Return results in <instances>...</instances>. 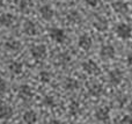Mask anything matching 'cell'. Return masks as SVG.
<instances>
[{
    "label": "cell",
    "instance_id": "31",
    "mask_svg": "<svg viewBox=\"0 0 132 124\" xmlns=\"http://www.w3.org/2000/svg\"><path fill=\"white\" fill-rule=\"evenodd\" d=\"M48 124H62V122H60L59 120H56V118H52V120H51Z\"/></svg>",
    "mask_w": 132,
    "mask_h": 124
},
{
    "label": "cell",
    "instance_id": "13",
    "mask_svg": "<svg viewBox=\"0 0 132 124\" xmlns=\"http://www.w3.org/2000/svg\"><path fill=\"white\" fill-rule=\"evenodd\" d=\"M111 7H112V9H114L116 13H118V14H126L129 12L128 4H126V2H124V1H121V0L112 2Z\"/></svg>",
    "mask_w": 132,
    "mask_h": 124
},
{
    "label": "cell",
    "instance_id": "18",
    "mask_svg": "<svg viewBox=\"0 0 132 124\" xmlns=\"http://www.w3.org/2000/svg\"><path fill=\"white\" fill-rule=\"evenodd\" d=\"M8 69H9V71H11L13 74H16V76H18V74L22 73L23 64H22V63H20V62H18V60H13V62L9 63Z\"/></svg>",
    "mask_w": 132,
    "mask_h": 124
},
{
    "label": "cell",
    "instance_id": "19",
    "mask_svg": "<svg viewBox=\"0 0 132 124\" xmlns=\"http://www.w3.org/2000/svg\"><path fill=\"white\" fill-rule=\"evenodd\" d=\"M31 7V0H20V2H19V8H20V12H22V13H29Z\"/></svg>",
    "mask_w": 132,
    "mask_h": 124
},
{
    "label": "cell",
    "instance_id": "11",
    "mask_svg": "<svg viewBox=\"0 0 132 124\" xmlns=\"http://www.w3.org/2000/svg\"><path fill=\"white\" fill-rule=\"evenodd\" d=\"M23 32L28 36H35L37 34V28L35 26V23L30 20H27L24 21L23 23Z\"/></svg>",
    "mask_w": 132,
    "mask_h": 124
},
{
    "label": "cell",
    "instance_id": "24",
    "mask_svg": "<svg viewBox=\"0 0 132 124\" xmlns=\"http://www.w3.org/2000/svg\"><path fill=\"white\" fill-rule=\"evenodd\" d=\"M38 78L43 84H48V82H50V80H51V74H50V72H48V71H42V72H39Z\"/></svg>",
    "mask_w": 132,
    "mask_h": 124
},
{
    "label": "cell",
    "instance_id": "14",
    "mask_svg": "<svg viewBox=\"0 0 132 124\" xmlns=\"http://www.w3.org/2000/svg\"><path fill=\"white\" fill-rule=\"evenodd\" d=\"M14 114V110L8 104H2L0 106V120H9L12 118Z\"/></svg>",
    "mask_w": 132,
    "mask_h": 124
},
{
    "label": "cell",
    "instance_id": "3",
    "mask_svg": "<svg viewBox=\"0 0 132 124\" xmlns=\"http://www.w3.org/2000/svg\"><path fill=\"white\" fill-rule=\"evenodd\" d=\"M116 34L119 38L122 39H129L132 35V28L128 23H121L116 27Z\"/></svg>",
    "mask_w": 132,
    "mask_h": 124
},
{
    "label": "cell",
    "instance_id": "23",
    "mask_svg": "<svg viewBox=\"0 0 132 124\" xmlns=\"http://www.w3.org/2000/svg\"><path fill=\"white\" fill-rule=\"evenodd\" d=\"M67 21L71 23H79L81 21V16H80V14L78 12L72 11L67 14Z\"/></svg>",
    "mask_w": 132,
    "mask_h": 124
},
{
    "label": "cell",
    "instance_id": "17",
    "mask_svg": "<svg viewBox=\"0 0 132 124\" xmlns=\"http://www.w3.org/2000/svg\"><path fill=\"white\" fill-rule=\"evenodd\" d=\"M108 20L104 18H97L95 21H94V27H95L96 30H98V31H105V30L108 29Z\"/></svg>",
    "mask_w": 132,
    "mask_h": 124
},
{
    "label": "cell",
    "instance_id": "16",
    "mask_svg": "<svg viewBox=\"0 0 132 124\" xmlns=\"http://www.w3.org/2000/svg\"><path fill=\"white\" fill-rule=\"evenodd\" d=\"M22 118L26 124H35L37 122V114L34 110H27L24 111Z\"/></svg>",
    "mask_w": 132,
    "mask_h": 124
},
{
    "label": "cell",
    "instance_id": "8",
    "mask_svg": "<svg viewBox=\"0 0 132 124\" xmlns=\"http://www.w3.org/2000/svg\"><path fill=\"white\" fill-rule=\"evenodd\" d=\"M95 118L101 122H107L110 118V109L108 107H101V108L96 109Z\"/></svg>",
    "mask_w": 132,
    "mask_h": 124
},
{
    "label": "cell",
    "instance_id": "21",
    "mask_svg": "<svg viewBox=\"0 0 132 124\" xmlns=\"http://www.w3.org/2000/svg\"><path fill=\"white\" fill-rule=\"evenodd\" d=\"M64 87L67 90H75V89H78V87H79V84H78V81L75 80V79L68 78V79H66V81L64 84Z\"/></svg>",
    "mask_w": 132,
    "mask_h": 124
},
{
    "label": "cell",
    "instance_id": "26",
    "mask_svg": "<svg viewBox=\"0 0 132 124\" xmlns=\"http://www.w3.org/2000/svg\"><path fill=\"white\" fill-rule=\"evenodd\" d=\"M43 103L45 104L46 107H53L56 104V102H55V99H53V96L46 95V96H44V99H43Z\"/></svg>",
    "mask_w": 132,
    "mask_h": 124
},
{
    "label": "cell",
    "instance_id": "4",
    "mask_svg": "<svg viewBox=\"0 0 132 124\" xmlns=\"http://www.w3.org/2000/svg\"><path fill=\"white\" fill-rule=\"evenodd\" d=\"M82 70L86 72L87 74L90 76H96L100 73V67L94 60H86L82 63Z\"/></svg>",
    "mask_w": 132,
    "mask_h": 124
},
{
    "label": "cell",
    "instance_id": "20",
    "mask_svg": "<svg viewBox=\"0 0 132 124\" xmlns=\"http://www.w3.org/2000/svg\"><path fill=\"white\" fill-rule=\"evenodd\" d=\"M5 46H6L8 50H12V51H19L21 49V43L19 41H16V39H9V41L6 42V44H5Z\"/></svg>",
    "mask_w": 132,
    "mask_h": 124
},
{
    "label": "cell",
    "instance_id": "32",
    "mask_svg": "<svg viewBox=\"0 0 132 124\" xmlns=\"http://www.w3.org/2000/svg\"><path fill=\"white\" fill-rule=\"evenodd\" d=\"M5 0H0V5H2V2H4Z\"/></svg>",
    "mask_w": 132,
    "mask_h": 124
},
{
    "label": "cell",
    "instance_id": "6",
    "mask_svg": "<svg viewBox=\"0 0 132 124\" xmlns=\"http://www.w3.org/2000/svg\"><path fill=\"white\" fill-rule=\"evenodd\" d=\"M108 79H109V81L112 85H119L122 82V80H123V72L118 69L112 70L108 74Z\"/></svg>",
    "mask_w": 132,
    "mask_h": 124
},
{
    "label": "cell",
    "instance_id": "27",
    "mask_svg": "<svg viewBox=\"0 0 132 124\" xmlns=\"http://www.w3.org/2000/svg\"><path fill=\"white\" fill-rule=\"evenodd\" d=\"M7 90V84L4 79H0V95H4Z\"/></svg>",
    "mask_w": 132,
    "mask_h": 124
},
{
    "label": "cell",
    "instance_id": "29",
    "mask_svg": "<svg viewBox=\"0 0 132 124\" xmlns=\"http://www.w3.org/2000/svg\"><path fill=\"white\" fill-rule=\"evenodd\" d=\"M85 2L90 7H96L98 4H100V0H85Z\"/></svg>",
    "mask_w": 132,
    "mask_h": 124
},
{
    "label": "cell",
    "instance_id": "30",
    "mask_svg": "<svg viewBox=\"0 0 132 124\" xmlns=\"http://www.w3.org/2000/svg\"><path fill=\"white\" fill-rule=\"evenodd\" d=\"M126 63H128L129 66L132 67V52H130L128 55V57H126Z\"/></svg>",
    "mask_w": 132,
    "mask_h": 124
},
{
    "label": "cell",
    "instance_id": "33",
    "mask_svg": "<svg viewBox=\"0 0 132 124\" xmlns=\"http://www.w3.org/2000/svg\"><path fill=\"white\" fill-rule=\"evenodd\" d=\"M0 64H1V56H0Z\"/></svg>",
    "mask_w": 132,
    "mask_h": 124
},
{
    "label": "cell",
    "instance_id": "25",
    "mask_svg": "<svg viewBox=\"0 0 132 124\" xmlns=\"http://www.w3.org/2000/svg\"><path fill=\"white\" fill-rule=\"evenodd\" d=\"M126 100H128V97L125 96V95L123 94H118L116 97H115V104H116L117 107H123L124 104L126 103Z\"/></svg>",
    "mask_w": 132,
    "mask_h": 124
},
{
    "label": "cell",
    "instance_id": "22",
    "mask_svg": "<svg viewBox=\"0 0 132 124\" xmlns=\"http://www.w3.org/2000/svg\"><path fill=\"white\" fill-rule=\"evenodd\" d=\"M70 60H71V57L66 52L59 53V55L57 56V58H56V63H57L58 65H66L67 63H70Z\"/></svg>",
    "mask_w": 132,
    "mask_h": 124
},
{
    "label": "cell",
    "instance_id": "1",
    "mask_svg": "<svg viewBox=\"0 0 132 124\" xmlns=\"http://www.w3.org/2000/svg\"><path fill=\"white\" fill-rule=\"evenodd\" d=\"M30 53L35 60H44L48 56V50L44 44H36V45L31 46Z\"/></svg>",
    "mask_w": 132,
    "mask_h": 124
},
{
    "label": "cell",
    "instance_id": "12",
    "mask_svg": "<svg viewBox=\"0 0 132 124\" xmlns=\"http://www.w3.org/2000/svg\"><path fill=\"white\" fill-rule=\"evenodd\" d=\"M39 14H41V16L44 19V20L50 21L51 19L53 18V15H55V12H53V9L51 6L44 5V6H42L41 8H39Z\"/></svg>",
    "mask_w": 132,
    "mask_h": 124
},
{
    "label": "cell",
    "instance_id": "9",
    "mask_svg": "<svg viewBox=\"0 0 132 124\" xmlns=\"http://www.w3.org/2000/svg\"><path fill=\"white\" fill-rule=\"evenodd\" d=\"M92 44H93V41H92V37L87 34H84L79 37L78 39V45L82 49V50H89L92 48Z\"/></svg>",
    "mask_w": 132,
    "mask_h": 124
},
{
    "label": "cell",
    "instance_id": "10",
    "mask_svg": "<svg viewBox=\"0 0 132 124\" xmlns=\"http://www.w3.org/2000/svg\"><path fill=\"white\" fill-rule=\"evenodd\" d=\"M87 89L94 96H98V95L102 94L103 92V87L101 84L96 82V81H90V82L87 84Z\"/></svg>",
    "mask_w": 132,
    "mask_h": 124
},
{
    "label": "cell",
    "instance_id": "2",
    "mask_svg": "<svg viewBox=\"0 0 132 124\" xmlns=\"http://www.w3.org/2000/svg\"><path fill=\"white\" fill-rule=\"evenodd\" d=\"M49 35H50V38L52 41H55L56 43H64L66 41V34L64 31V29L62 28H57L53 27L49 30Z\"/></svg>",
    "mask_w": 132,
    "mask_h": 124
},
{
    "label": "cell",
    "instance_id": "5",
    "mask_svg": "<svg viewBox=\"0 0 132 124\" xmlns=\"http://www.w3.org/2000/svg\"><path fill=\"white\" fill-rule=\"evenodd\" d=\"M19 97H20L22 101H29L32 99L34 94H32V88L28 85H22L19 88Z\"/></svg>",
    "mask_w": 132,
    "mask_h": 124
},
{
    "label": "cell",
    "instance_id": "15",
    "mask_svg": "<svg viewBox=\"0 0 132 124\" xmlns=\"http://www.w3.org/2000/svg\"><path fill=\"white\" fill-rule=\"evenodd\" d=\"M14 21H15V18L13 16V14L4 13L0 15V26H2V27H11L14 23Z\"/></svg>",
    "mask_w": 132,
    "mask_h": 124
},
{
    "label": "cell",
    "instance_id": "28",
    "mask_svg": "<svg viewBox=\"0 0 132 124\" xmlns=\"http://www.w3.org/2000/svg\"><path fill=\"white\" fill-rule=\"evenodd\" d=\"M119 124H132V116L125 115L121 121H119Z\"/></svg>",
    "mask_w": 132,
    "mask_h": 124
},
{
    "label": "cell",
    "instance_id": "7",
    "mask_svg": "<svg viewBox=\"0 0 132 124\" xmlns=\"http://www.w3.org/2000/svg\"><path fill=\"white\" fill-rule=\"evenodd\" d=\"M115 53H116L115 48L112 45H110V44L103 45L100 50V56L103 59H111V58L115 57Z\"/></svg>",
    "mask_w": 132,
    "mask_h": 124
}]
</instances>
